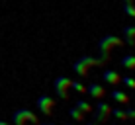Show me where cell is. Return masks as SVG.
I'll list each match as a JSON object with an SVG mask.
<instances>
[{
	"label": "cell",
	"mask_w": 135,
	"mask_h": 125,
	"mask_svg": "<svg viewBox=\"0 0 135 125\" xmlns=\"http://www.w3.org/2000/svg\"><path fill=\"white\" fill-rule=\"evenodd\" d=\"M122 45H123L122 37H118V35H104L98 41V59L102 63H106L110 59V51L115 47H122Z\"/></svg>",
	"instance_id": "obj_1"
},
{
	"label": "cell",
	"mask_w": 135,
	"mask_h": 125,
	"mask_svg": "<svg viewBox=\"0 0 135 125\" xmlns=\"http://www.w3.org/2000/svg\"><path fill=\"white\" fill-rule=\"evenodd\" d=\"M102 63L98 57H92V55H82V57H78L76 61H74L73 64V71H74V74H78V76H86L88 74V71H90L92 67H102Z\"/></svg>",
	"instance_id": "obj_2"
},
{
	"label": "cell",
	"mask_w": 135,
	"mask_h": 125,
	"mask_svg": "<svg viewBox=\"0 0 135 125\" xmlns=\"http://www.w3.org/2000/svg\"><path fill=\"white\" fill-rule=\"evenodd\" d=\"M92 121H96L98 125H104V123H108L110 121V117H112V106L108 104V102H96V106L92 108Z\"/></svg>",
	"instance_id": "obj_3"
},
{
	"label": "cell",
	"mask_w": 135,
	"mask_h": 125,
	"mask_svg": "<svg viewBox=\"0 0 135 125\" xmlns=\"http://www.w3.org/2000/svg\"><path fill=\"white\" fill-rule=\"evenodd\" d=\"M27 123H39L37 115L27 108H20L12 113V125H27Z\"/></svg>",
	"instance_id": "obj_4"
},
{
	"label": "cell",
	"mask_w": 135,
	"mask_h": 125,
	"mask_svg": "<svg viewBox=\"0 0 135 125\" xmlns=\"http://www.w3.org/2000/svg\"><path fill=\"white\" fill-rule=\"evenodd\" d=\"M53 90L57 94V98L67 100L69 98V92H71V78L69 76H57L53 82Z\"/></svg>",
	"instance_id": "obj_5"
},
{
	"label": "cell",
	"mask_w": 135,
	"mask_h": 125,
	"mask_svg": "<svg viewBox=\"0 0 135 125\" xmlns=\"http://www.w3.org/2000/svg\"><path fill=\"white\" fill-rule=\"evenodd\" d=\"M35 106H37V109H39L43 115H51V112H53V108H55V100L51 98V96L43 94V96H39V98H37Z\"/></svg>",
	"instance_id": "obj_6"
},
{
	"label": "cell",
	"mask_w": 135,
	"mask_h": 125,
	"mask_svg": "<svg viewBox=\"0 0 135 125\" xmlns=\"http://www.w3.org/2000/svg\"><path fill=\"white\" fill-rule=\"evenodd\" d=\"M86 96H90V98H96V100H102L106 96V90H104V86L98 84V82H90V84L86 86V92H84Z\"/></svg>",
	"instance_id": "obj_7"
},
{
	"label": "cell",
	"mask_w": 135,
	"mask_h": 125,
	"mask_svg": "<svg viewBox=\"0 0 135 125\" xmlns=\"http://www.w3.org/2000/svg\"><path fill=\"white\" fill-rule=\"evenodd\" d=\"M102 80H104L106 84H110V86H118L119 80H122V76H119V72L114 71V68H106V71L102 72Z\"/></svg>",
	"instance_id": "obj_8"
},
{
	"label": "cell",
	"mask_w": 135,
	"mask_h": 125,
	"mask_svg": "<svg viewBox=\"0 0 135 125\" xmlns=\"http://www.w3.org/2000/svg\"><path fill=\"white\" fill-rule=\"evenodd\" d=\"M123 43L131 45V47H135V26H125L123 27Z\"/></svg>",
	"instance_id": "obj_9"
},
{
	"label": "cell",
	"mask_w": 135,
	"mask_h": 125,
	"mask_svg": "<svg viewBox=\"0 0 135 125\" xmlns=\"http://www.w3.org/2000/svg\"><path fill=\"white\" fill-rule=\"evenodd\" d=\"M110 98L114 102H118V104H129V96L125 94L123 90H118V88H114V90L110 92Z\"/></svg>",
	"instance_id": "obj_10"
},
{
	"label": "cell",
	"mask_w": 135,
	"mask_h": 125,
	"mask_svg": "<svg viewBox=\"0 0 135 125\" xmlns=\"http://www.w3.org/2000/svg\"><path fill=\"white\" fill-rule=\"evenodd\" d=\"M69 117H71L74 123H84V121H86V113H82L80 109L74 108V106H73L71 109H69Z\"/></svg>",
	"instance_id": "obj_11"
},
{
	"label": "cell",
	"mask_w": 135,
	"mask_h": 125,
	"mask_svg": "<svg viewBox=\"0 0 135 125\" xmlns=\"http://www.w3.org/2000/svg\"><path fill=\"white\" fill-rule=\"evenodd\" d=\"M119 64L123 68H127V71H135V55H123Z\"/></svg>",
	"instance_id": "obj_12"
},
{
	"label": "cell",
	"mask_w": 135,
	"mask_h": 125,
	"mask_svg": "<svg viewBox=\"0 0 135 125\" xmlns=\"http://www.w3.org/2000/svg\"><path fill=\"white\" fill-rule=\"evenodd\" d=\"M74 108H78L82 113H90V112H92V106H90V102H86V100H82V98H78V100H76Z\"/></svg>",
	"instance_id": "obj_13"
},
{
	"label": "cell",
	"mask_w": 135,
	"mask_h": 125,
	"mask_svg": "<svg viewBox=\"0 0 135 125\" xmlns=\"http://www.w3.org/2000/svg\"><path fill=\"white\" fill-rule=\"evenodd\" d=\"M112 117H115V121H125L127 119V115H125V109L122 108H112Z\"/></svg>",
	"instance_id": "obj_14"
},
{
	"label": "cell",
	"mask_w": 135,
	"mask_h": 125,
	"mask_svg": "<svg viewBox=\"0 0 135 125\" xmlns=\"http://www.w3.org/2000/svg\"><path fill=\"white\" fill-rule=\"evenodd\" d=\"M122 84L125 86V88H129V90H135V76H129V74H125V76H122Z\"/></svg>",
	"instance_id": "obj_15"
},
{
	"label": "cell",
	"mask_w": 135,
	"mask_h": 125,
	"mask_svg": "<svg viewBox=\"0 0 135 125\" xmlns=\"http://www.w3.org/2000/svg\"><path fill=\"white\" fill-rule=\"evenodd\" d=\"M71 90H74L76 94H84V92H86V86L82 84L80 80H71Z\"/></svg>",
	"instance_id": "obj_16"
},
{
	"label": "cell",
	"mask_w": 135,
	"mask_h": 125,
	"mask_svg": "<svg viewBox=\"0 0 135 125\" xmlns=\"http://www.w3.org/2000/svg\"><path fill=\"white\" fill-rule=\"evenodd\" d=\"M123 12L127 14V16L135 18V2H123Z\"/></svg>",
	"instance_id": "obj_17"
},
{
	"label": "cell",
	"mask_w": 135,
	"mask_h": 125,
	"mask_svg": "<svg viewBox=\"0 0 135 125\" xmlns=\"http://www.w3.org/2000/svg\"><path fill=\"white\" fill-rule=\"evenodd\" d=\"M125 115H127V119L135 121V108H127V109H125Z\"/></svg>",
	"instance_id": "obj_18"
},
{
	"label": "cell",
	"mask_w": 135,
	"mask_h": 125,
	"mask_svg": "<svg viewBox=\"0 0 135 125\" xmlns=\"http://www.w3.org/2000/svg\"><path fill=\"white\" fill-rule=\"evenodd\" d=\"M39 125H59V123H53V121H43V123H39Z\"/></svg>",
	"instance_id": "obj_19"
},
{
	"label": "cell",
	"mask_w": 135,
	"mask_h": 125,
	"mask_svg": "<svg viewBox=\"0 0 135 125\" xmlns=\"http://www.w3.org/2000/svg\"><path fill=\"white\" fill-rule=\"evenodd\" d=\"M82 125H98V123H96V121H84Z\"/></svg>",
	"instance_id": "obj_20"
},
{
	"label": "cell",
	"mask_w": 135,
	"mask_h": 125,
	"mask_svg": "<svg viewBox=\"0 0 135 125\" xmlns=\"http://www.w3.org/2000/svg\"><path fill=\"white\" fill-rule=\"evenodd\" d=\"M110 125H122V121H114V123H110Z\"/></svg>",
	"instance_id": "obj_21"
},
{
	"label": "cell",
	"mask_w": 135,
	"mask_h": 125,
	"mask_svg": "<svg viewBox=\"0 0 135 125\" xmlns=\"http://www.w3.org/2000/svg\"><path fill=\"white\" fill-rule=\"evenodd\" d=\"M0 125H10V123H6V121H2V119H0Z\"/></svg>",
	"instance_id": "obj_22"
},
{
	"label": "cell",
	"mask_w": 135,
	"mask_h": 125,
	"mask_svg": "<svg viewBox=\"0 0 135 125\" xmlns=\"http://www.w3.org/2000/svg\"><path fill=\"white\" fill-rule=\"evenodd\" d=\"M65 125H76V123H74V121H69V123H65Z\"/></svg>",
	"instance_id": "obj_23"
},
{
	"label": "cell",
	"mask_w": 135,
	"mask_h": 125,
	"mask_svg": "<svg viewBox=\"0 0 135 125\" xmlns=\"http://www.w3.org/2000/svg\"><path fill=\"white\" fill-rule=\"evenodd\" d=\"M123 2H133V0H123Z\"/></svg>",
	"instance_id": "obj_24"
}]
</instances>
